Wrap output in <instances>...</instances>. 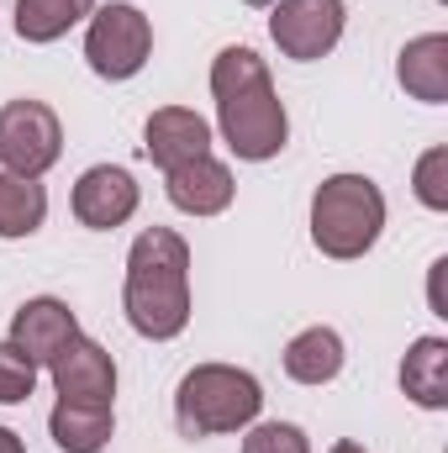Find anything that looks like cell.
Masks as SVG:
<instances>
[{"instance_id":"1","label":"cell","mask_w":448,"mask_h":453,"mask_svg":"<svg viewBox=\"0 0 448 453\" xmlns=\"http://www.w3.org/2000/svg\"><path fill=\"white\" fill-rule=\"evenodd\" d=\"M212 96L222 142L243 164H269L290 142V116L269 80V64L253 48H222L212 58Z\"/></svg>"},{"instance_id":"2","label":"cell","mask_w":448,"mask_h":453,"mask_svg":"<svg viewBox=\"0 0 448 453\" xmlns=\"http://www.w3.org/2000/svg\"><path fill=\"white\" fill-rule=\"evenodd\" d=\"M121 311L132 333L148 342H169L190 327V242L174 226L137 232L127 253V290Z\"/></svg>"},{"instance_id":"3","label":"cell","mask_w":448,"mask_h":453,"mask_svg":"<svg viewBox=\"0 0 448 453\" xmlns=\"http://www.w3.org/2000/svg\"><path fill=\"white\" fill-rule=\"evenodd\" d=\"M264 411V385L237 364H196L174 390V427L180 438H222L253 427Z\"/></svg>"},{"instance_id":"4","label":"cell","mask_w":448,"mask_h":453,"mask_svg":"<svg viewBox=\"0 0 448 453\" xmlns=\"http://www.w3.org/2000/svg\"><path fill=\"white\" fill-rule=\"evenodd\" d=\"M385 232V196L369 174H328L312 196V242L328 258H364Z\"/></svg>"},{"instance_id":"5","label":"cell","mask_w":448,"mask_h":453,"mask_svg":"<svg viewBox=\"0 0 448 453\" xmlns=\"http://www.w3.org/2000/svg\"><path fill=\"white\" fill-rule=\"evenodd\" d=\"M64 153V121L48 101H5L0 106V169L5 174H27L42 180Z\"/></svg>"},{"instance_id":"6","label":"cell","mask_w":448,"mask_h":453,"mask_svg":"<svg viewBox=\"0 0 448 453\" xmlns=\"http://www.w3.org/2000/svg\"><path fill=\"white\" fill-rule=\"evenodd\" d=\"M153 53V27L137 5L112 0V5H96L90 11V27H85V64L101 74V80H132L143 74Z\"/></svg>"},{"instance_id":"7","label":"cell","mask_w":448,"mask_h":453,"mask_svg":"<svg viewBox=\"0 0 448 453\" xmlns=\"http://www.w3.org/2000/svg\"><path fill=\"white\" fill-rule=\"evenodd\" d=\"M343 21H348V5L343 0H280L269 11V37L285 58L296 64H317L328 58L343 37Z\"/></svg>"},{"instance_id":"8","label":"cell","mask_w":448,"mask_h":453,"mask_svg":"<svg viewBox=\"0 0 448 453\" xmlns=\"http://www.w3.org/2000/svg\"><path fill=\"white\" fill-rule=\"evenodd\" d=\"M137 201H143V196H137V180H132L127 169H116V164H96V169H85L80 185H74V196H69L74 222L90 226V232H112V226L132 222Z\"/></svg>"},{"instance_id":"9","label":"cell","mask_w":448,"mask_h":453,"mask_svg":"<svg viewBox=\"0 0 448 453\" xmlns=\"http://www.w3.org/2000/svg\"><path fill=\"white\" fill-rule=\"evenodd\" d=\"M143 148L169 174V169L196 164V158L212 153V121L201 111H190V106H158L148 116V127H143Z\"/></svg>"},{"instance_id":"10","label":"cell","mask_w":448,"mask_h":453,"mask_svg":"<svg viewBox=\"0 0 448 453\" xmlns=\"http://www.w3.org/2000/svg\"><path fill=\"white\" fill-rule=\"evenodd\" d=\"M48 374H53L58 401H101V406L116 401V358L101 342H90L85 333L48 364Z\"/></svg>"},{"instance_id":"11","label":"cell","mask_w":448,"mask_h":453,"mask_svg":"<svg viewBox=\"0 0 448 453\" xmlns=\"http://www.w3.org/2000/svg\"><path fill=\"white\" fill-rule=\"evenodd\" d=\"M80 338V322H74V311L58 301V296H37V301H27L16 317H11V338L37 369H48L69 342Z\"/></svg>"},{"instance_id":"12","label":"cell","mask_w":448,"mask_h":453,"mask_svg":"<svg viewBox=\"0 0 448 453\" xmlns=\"http://www.w3.org/2000/svg\"><path fill=\"white\" fill-rule=\"evenodd\" d=\"M164 196H169V206L174 211H185V217H222L227 206H232V196H237V185H232V169H227L222 158H196V164H180V169H169L164 174Z\"/></svg>"},{"instance_id":"13","label":"cell","mask_w":448,"mask_h":453,"mask_svg":"<svg viewBox=\"0 0 448 453\" xmlns=\"http://www.w3.org/2000/svg\"><path fill=\"white\" fill-rule=\"evenodd\" d=\"M396 80L412 101L422 106H444L448 101V37L444 32H422L401 48L396 58Z\"/></svg>"},{"instance_id":"14","label":"cell","mask_w":448,"mask_h":453,"mask_svg":"<svg viewBox=\"0 0 448 453\" xmlns=\"http://www.w3.org/2000/svg\"><path fill=\"white\" fill-rule=\"evenodd\" d=\"M48 433L64 453H101L116 433V411L101 401H58L48 417Z\"/></svg>"},{"instance_id":"15","label":"cell","mask_w":448,"mask_h":453,"mask_svg":"<svg viewBox=\"0 0 448 453\" xmlns=\"http://www.w3.org/2000/svg\"><path fill=\"white\" fill-rule=\"evenodd\" d=\"M401 390L422 406V411H444L448 406V342L444 338H417L401 358Z\"/></svg>"},{"instance_id":"16","label":"cell","mask_w":448,"mask_h":453,"mask_svg":"<svg viewBox=\"0 0 448 453\" xmlns=\"http://www.w3.org/2000/svg\"><path fill=\"white\" fill-rule=\"evenodd\" d=\"M343 358L348 353H343V338L333 327H306L285 342V374L296 385H333L343 374Z\"/></svg>"},{"instance_id":"17","label":"cell","mask_w":448,"mask_h":453,"mask_svg":"<svg viewBox=\"0 0 448 453\" xmlns=\"http://www.w3.org/2000/svg\"><path fill=\"white\" fill-rule=\"evenodd\" d=\"M96 0H16V37L21 42H58L69 27L90 21Z\"/></svg>"},{"instance_id":"18","label":"cell","mask_w":448,"mask_h":453,"mask_svg":"<svg viewBox=\"0 0 448 453\" xmlns=\"http://www.w3.org/2000/svg\"><path fill=\"white\" fill-rule=\"evenodd\" d=\"M42 222H48V190H42V180L0 169V237L5 242L11 237H32Z\"/></svg>"},{"instance_id":"19","label":"cell","mask_w":448,"mask_h":453,"mask_svg":"<svg viewBox=\"0 0 448 453\" xmlns=\"http://www.w3.org/2000/svg\"><path fill=\"white\" fill-rule=\"evenodd\" d=\"M32 390H37V364L16 342H0V406H21L32 401Z\"/></svg>"},{"instance_id":"20","label":"cell","mask_w":448,"mask_h":453,"mask_svg":"<svg viewBox=\"0 0 448 453\" xmlns=\"http://www.w3.org/2000/svg\"><path fill=\"white\" fill-rule=\"evenodd\" d=\"M412 190L428 211H448V148H428L417 158V174H412Z\"/></svg>"},{"instance_id":"21","label":"cell","mask_w":448,"mask_h":453,"mask_svg":"<svg viewBox=\"0 0 448 453\" xmlns=\"http://www.w3.org/2000/svg\"><path fill=\"white\" fill-rule=\"evenodd\" d=\"M243 433V453H312V438L296 422H253Z\"/></svg>"},{"instance_id":"22","label":"cell","mask_w":448,"mask_h":453,"mask_svg":"<svg viewBox=\"0 0 448 453\" xmlns=\"http://www.w3.org/2000/svg\"><path fill=\"white\" fill-rule=\"evenodd\" d=\"M0 453H27V443H21L11 427H0Z\"/></svg>"},{"instance_id":"23","label":"cell","mask_w":448,"mask_h":453,"mask_svg":"<svg viewBox=\"0 0 448 453\" xmlns=\"http://www.w3.org/2000/svg\"><path fill=\"white\" fill-rule=\"evenodd\" d=\"M328 453H369V449H364V443H353V438H337Z\"/></svg>"}]
</instances>
